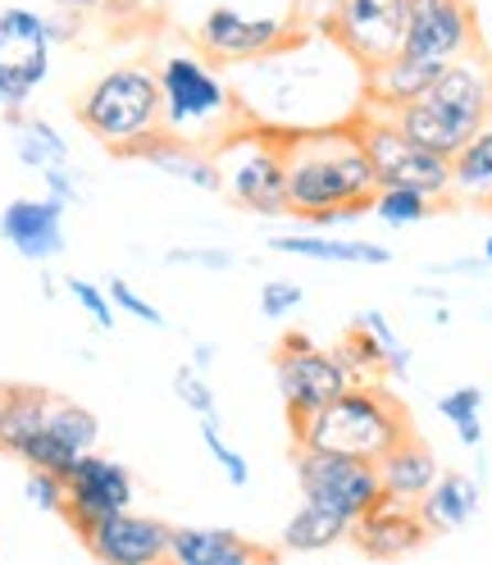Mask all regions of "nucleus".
<instances>
[{
	"label": "nucleus",
	"instance_id": "c03bdc74",
	"mask_svg": "<svg viewBox=\"0 0 492 565\" xmlns=\"http://www.w3.org/2000/svg\"><path fill=\"white\" fill-rule=\"evenodd\" d=\"M215 356H220L215 342H196V347H192V365L205 370V374H210V365H215Z\"/></svg>",
	"mask_w": 492,
	"mask_h": 565
},
{
	"label": "nucleus",
	"instance_id": "4c0bfd02",
	"mask_svg": "<svg viewBox=\"0 0 492 565\" xmlns=\"http://www.w3.org/2000/svg\"><path fill=\"white\" fill-rule=\"evenodd\" d=\"M23 498H28V507H38V511H46V515H64V475L28 466Z\"/></svg>",
	"mask_w": 492,
	"mask_h": 565
},
{
	"label": "nucleus",
	"instance_id": "9d476101",
	"mask_svg": "<svg viewBox=\"0 0 492 565\" xmlns=\"http://www.w3.org/2000/svg\"><path fill=\"white\" fill-rule=\"evenodd\" d=\"M274 383H278V397H284V411H288V424L301 429V424L329 406L338 393L351 387V374L338 365V356L329 347H314L310 333L292 329L278 338V351H274Z\"/></svg>",
	"mask_w": 492,
	"mask_h": 565
},
{
	"label": "nucleus",
	"instance_id": "423d86ee",
	"mask_svg": "<svg viewBox=\"0 0 492 565\" xmlns=\"http://www.w3.org/2000/svg\"><path fill=\"white\" fill-rule=\"evenodd\" d=\"M78 124L105 151L128 160L137 141L164 132L160 78L151 64H115L78 96Z\"/></svg>",
	"mask_w": 492,
	"mask_h": 565
},
{
	"label": "nucleus",
	"instance_id": "f3484780",
	"mask_svg": "<svg viewBox=\"0 0 492 565\" xmlns=\"http://www.w3.org/2000/svg\"><path fill=\"white\" fill-rule=\"evenodd\" d=\"M346 539L356 543V552L370 556V561H402V556H415L434 534H429V524H425V515H419L415 502L383 498L365 515L351 520Z\"/></svg>",
	"mask_w": 492,
	"mask_h": 565
},
{
	"label": "nucleus",
	"instance_id": "4be33fe9",
	"mask_svg": "<svg viewBox=\"0 0 492 565\" xmlns=\"http://www.w3.org/2000/svg\"><path fill=\"white\" fill-rule=\"evenodd\" d=\"M378 475H383V492H388V498H397V502H419V498H425V492L438 483L442 466H438L434 447L410 429L402 443L388 447V456L378 461Z\"/></svg>",
	"mask_w": 492,
	"mask_h": 565
},
{
	"label": "nucleus",
	"instance_id": "ddd939ff",
	"mask_svg": "<svg viewBox=\"0 0 492 565\" xmlns=\"http://www.w3.org/2000/svg\"><path fill=\"white\" fill-rule=\"evenodd\" d=\"M470 51H479V23H474L470 0H425V6L406 10L402 55L451 64Z\"/></svg>",
	"mask_w": 492,
	"mask_h": 565
},
{
	"label": "nucleus",
	"instance_id": "ea45409f",
	"mask_svg": "<svg viewBox=\"0 0 492 565\" xmlns=\"http://www.w3.org/2000/svg\"><path fill=\"white\" fill-rule=\"evenodd\" d=\"M164 265H192V269H205V274H228L237 265V256L228 246H173L164 256Z\"/></svg>",
	"mask_w": 492,
	"mask_h": 565
},
{
	"label": "nucleus",
	"instance_id": "bb28decb",
	"mask_svg": "<svg viewBox=\"0 0 492 565\" xmlns=\"http://www.w3.org/2000/svg\"><path fill=\"white\" fill-rule=\"evenodd\" d=\"M10 119V137H14V156L23 169L32 173H42L51 164H74V151H68V141L55 124L38 119V115H28V110H6Z\"/></svg>",
	"mask_w": 492,
	"mask_h": 565
},
{
	"label": "nucleus",
	"instance_id": "f257e3e1",
	"mask_svg": "<svg viewBox=\"0 0 492 565\" xmlns=\"http://www.w3.org/2000/svg\"><path fill=\"white\" fill-rule=\"evenodd\" d=\"M233 96L265 132H314L351 124L365 105V64L333 32L297 28L284 46L233 64Z\"/></svg>",
	"mask_w": 492,
	"mask_h": 565
},
{
	"label": "nucleus",
	"instance_id": "a878e982",
	"mask_svg": "<svg viewBox=\"0 0 492 565\" xmlns=\"http://www.w3.org/2000/svg\"><path fill=\"white\" fill-rule=\"evenodd\" d=\"M269 252L333 265H393V252L365 237H269Z\"/></svg>",
	"mask_w": 492,
	"mask_h": 565
},
{
	"label": "nucleus",
	"instance_id": "0eeeda50",
	"mask_svg": "<svg viewBox=\"0 0 492 565\" xmlns=\"http://www.w3.org/2000/svg\"><path fill=\"white\" fill-rule=\"evenodd\" d=\"M224 196L246 210V215L278 220L288 215V164H284V137L265 132L256 124H242L233 137L215 147Z\"/></svg>",
	"mask_w": 492,
	"mask_h": 565
},
{
	"label": "nucleus",
	"instance_id": "473e14b6",
	"mask_svg": "<svg viewBox=\"0 0 492 565\" xmlns=\"http://www.w3.org/2000/svg\"><path fill=\"white\" fill-rule=\"evenodd\" d=\"M361 324L374 333L378 351H383V370H388L393 383H406L410 379V361H415V351L406 347V338L393 329V320L383 310H361Z\"/></svg>",
	"mask_w": 492,
	"mask_h": 565
},
{
	"label": "nucleus",
	"instance_id": "2f4dec72",
	"mask_svg": "<svg viewBox=\"0 0 492 565\" xmlns=\"http://www.w3.org/2000/svg\"><path fill=\"white\" fill-rule=\"evenodd\" d=\"M46 429H51L60 443H68L74 451H92V447L100 443V419H96V411L68 402V397H55V402H51Z\"/></svg>",
	"mask_w": 492,
	"mask_h": 565
},
{
	"label": "nucleus",
	"instance_id": "a18cd8bd",
	"mask_svg": "<svg viewBox=\"0 0 492 565\" xmlns=\"http://www.w3.org/2000/svg\"><path fill=\"white\" fill-rule=\"evenodd\" d=\"M55 6H64V10H78V14H96V10L110 6V0H55Z\"/></svg>",
	"mask_w": 492,
	"mask_h": 565
},
{
	"label": "nucleus",
	"instance_id": "2eb2a0df",
	"mask_svg": "<svg viewBox=\"0 0 492 565\" xmlns=\"http://www.w3.org/2000/svg\"><path fill=\"white\" fill-rule=\"evenodd\" d=\"M333 38L356 55L365 68L383 64L402 51L406 32V0H338L333 10Z\"/></svg>",
	"mask_w": 492,
	"mask_h": 565
},
{
	"label": "nucleus",
	"instance_id": "f03ea898",
	"mask_svg": "<svg viewBox=\"0 0 492 565\" xmlns=\"http://www.w3.org/2000/svg\"><path fill=\"white\" fill-rule=\"evenodd\" d=\"M278 137H284V164H288V215L314 224L329 210L374 196L378 179L356 124L278 132Z\"/></svg>",
	"mask_w": 492,
	"mask_h": 565
},
{
	"label": "nucleus",
	"instance_id": "393cba45",
	"mask_svg": "<svg viewBox=\"0 0 492 565\" xmlns=\"http://www.w3.org/2000/svg\"><path fill=\"white\" fill-rule=\"evenodd\" d=\"M447 201H466V205H488L492 210V119L451 156Z\"/></svg>",
	"mask_w": 492,
	"mask_h": 565
},
{
	"label": "nucleus",
	"instance_id": "6e6552de",
	"mask_svg": "<svg viewBox=\"0 0 492 565\" xmlns=\"http://www.w3.org/2000/svg\"><path fill=\"white\" fill-rule=\"evenodd\" d=\"M351 124H356V132L365 141V156L374 164L378 188H415L434 201H447V192H451V160L447 156L410 141L393 124V115L378 110V105H361Z\"/></svg>",
	"mask_w": 492,
	"mask_h": 565
},
{
	"label": "nucleus",
	"instance_id": "49530a36",
	"mask_svg": "<svg viewBox=\"0 0 492 565\" xmlns=\"http://www.w3.org/2000/svg\"><path fill=\"white\" fill-rule=\"evenodd\" d=\"M483 260H488V265H492V237H488V242H483Z\"/></svg>",
	"mask_w": 492,
	"mask_h": 565
},
{
	"label": "nucleus",
	"instance_id": "c9c22d12",
	"mask_svg": "<svg viewBox=\"0 0 492 565\" xmlns=\"http://www.w3.org/2000/svg\"><path fill=\"white\" fill-rule=\"evenodd\" d=\"M169 387H173V397H179L188 411H196V415H215V411H220V402H215V387H210L205 370H196L192 361L173 370V383H169Z\"/></svg>",
	"mask_w": 492,
	"mask_h": 565
},
{
	"label": "nucleus",
	"instance_id": "de8ad7c7",
	"mask_svg": "<svg viewBox=\"0 0 492 565\" xmlns=\"http://www.w3.org/2000/svg\"><path fill=\"white\" fill-rule=\"evenodd\" d=\"M0 115H6V96H0Z\"/></svg>",
	"mask_w": 492,
	"mask_h": 565
},
{
	"label": "nucleus",
	"instance_id": "5701e85b",
	"mask_svg": "<svg viewBox=\"0 0 492 565\" xmlns=\"http://www.w3.org/2000/svg\"><path fill=\"white\" fill-rule=\"evenodd\" d=\"M442 74V64H429V60H410V55H388L383 64H370L365 68V105H378V110H397L406 100H419L434 78Z\"/></svg>",
	"mask_w": 492,
	"mask_h": 565
},
{
	"label": "nucleus",
	"instance_id": "09e8293b",
	"mask_svg": "<svg viewBox=\"0 0 492 565\" xmlns=\"http://www.w3.org/2000/svg\"><path fill=\"white\" fill-rule=\"evenodd\" d=\"M0 393H6V383H0Z\"/></svg>",
	"mask_w": 492,
	"mask_h": 565
},
{
	"label": "nucleus",
	"instance_id": "39448f33",
	"mask_svg": "<svg viewBox=\"0 0 492 565\" xmlns=\"http://www.w3.org/2000/svg\"><path fill=\"white\" fill-rule=\"evenodd\" d=\"M156 78H160V105H164V132L215 151L224 137H233L246 124L233 83L210 60L192 51H173L160 60Z\"/></svg>",
	"mask_w": 492,
	"mask_h": 565
},
{
	"label": "nucleus",
	"instance_id": "6ab92c4d",
	"mask_svg": "<svg viewBox=\"0 0 492 565\" xmlns=\"http://www.w3.org/2000/svg\"><path fill=\"white\" fill-rule=\"evenodd\" d=\"M128 160H147L156 173L179 179L196 192H224V173H220L215 151H205V147H196V141H183L173 132H156L147 141H137V147L128 151Z\"/></svg>",
	"mask_w": 492,
	"mask_h": 565
},
{
	"label": "nucleus",
	"instance_id": "aec40b11",
	"mask_svg": "<svg viewBox=\"0 0 492 565\" xmlns=\"http://www.w3.org/2000/svg\"><path fill=\"white\" fill-rule=\"evenodd\" d=\"M169 556L179 565H256L269 561L278 552L233 534V529H215V524H173L169 529Z\"/></svg>",
	"mask_w": 492,
	"mask_h": 565
},
{
	"label": "nucleus",
	"instance_id": "f704fd0d",
	"mask_svg": "<svg viewBox=\"0 0 492 565\" xmlns=\"http://www.w3.org/2000/svg\"><path fill=\"white\" fill-rule=\"evenodd\" d=\"M78 456H83V451H74L68 443H60V438L46 429V424H42V429H38V434H32V438L23 443L19 461H23V466H38V470H55V475H68V470H74V461H78Z\"/></svg>",
	"mask_w": 492,
	"mask_h": 565
},
{
	"label": "nucleus",
	"instance_id": "cd10ccee",
	"mask_svg": "<svg viewBox=\"0 0 492 565\" xmlns=\"http://www.w3.org/2000/svg\"><path fill=\"white\" fill-rule=\"evenodd\" d=\"M346 529H351V520H342V515H333V511L301 498V507L288 515L284 534H278V547L297 552V556H314V552H329V547L346 543Z\"/></svg>",
	"mask_w": 492,
	"mask_h": 565
},
{
	"label": "nucleus",
	"instance_id": "a19ab883",
	"mask_svg": "<svg viewBox=\"0 0 492 565\" xmlns=\"http://www.w3.org/2000/svg\"><path fill=\"white\" fill-rule=\"evenodd\" d=\"M301 301H306V292H301V282H292V278H269L260 288V315L265 320H288Z\"/></svg>",
	"mask_w": 492,
	"mask_h": 565
},
{
	"label": "nucleus",
	"instance_id": "9b49d317",
	"mask_svg": "<svg viewBox=\"0 0 492 565\" xmlns=\"http://www.w3.org/2000/svg\"><path fill=\"white\" fill-rule=\"evenodd\" d=\"M51 38L42 10L0 6V96L6 110H28L32 92L51 78Z\"/></svg>",
	"mask_w": 492,
	"mask_h": 565
},
{
	"label": "nucleus",
	"instance_id": "58836bf2",
	"mask_svg": "<svg viewBox=\"0 0 492 565\" xmlns=\"http://www.w3.org/2000/svg\"><path fill=\"white\" fill-rule=\"evenodd\" d=\"M105 292H110L115 310L132 315L137 324H147V329H164V310H156V306H151L142 292L132 288V282H124V278H110V282H105Z\"/></svg>",
	"mask_w": 492,
	"mask_h": 565
},
{
	"label": "nucleus",
	"instance_id": "e433bc0d",
	"mask_svg": "<svg viewBox=\"0 0 492 565\" xmlns=\"http://www.w3.org/2000/svg\"><path fill=\"white\" fill-rule=\"evenodd\" d=\"M64 288H68V297H74V301L87 310V320H92L96 329H105V333L115 329L119 310H115L110 292H105V288H96V282H87V278H78V274H68V278H64Z\"/></svg>",
	"mask_w": 492,
	"mask_h": 565
},
{
	"label": "nucleus",
	"instance_id": "c85d7f7f",
	"mask_svg": "<svg viewBox=\"0 0 492 565\" xmlns=\"http://www.w3.org/2000/svg\"><path fill=\"white\" fill-rule=\"evenodd\" d=\"M329 351L338 356V365L351 374V383H378V379H388V370H383V351H378L374 333L361 320L351 324Z\"/></svg>",
	"mask_w": 492,
	"mask_h": 565
},
{
	"label": "nucleus",
	"instance_id": "1a4fd4ad",
	"mask_svg": "<svg viewBox=\"0 0 492 565\" xmlns=\"http://www.w3.org/2000/svg\"><path fill=\"white\" fill-rule=\"evenodd\" d=\"M292 470H297L301 498L333 511V515H342V520H356L374 502L388 498V492H383L378 461H361V456L292 447Z\"/></svg>",
	"mask_w": 492,
	"mask_h": 565
},
{
	"label": "nucleus",
	"instance_id": "37998d69",
	"mask_svg": "<svg viewBox=\"0 0 492 565\" xmlns=\"http://www.w3.org/2000/svg\"><path fill=\"white\" fill-rule=\"evenodd\" d=\"M42 23H46L51 46H68V42H78V38H83V14H78V10L55 6L51 14H42Z\"/></svg>",
	"mask_w": 492,
	"mask_h": 565
},
{
	"label": "nucleus",
	"instance_id": "4468645a",
	"mask_svg": "<svg viewBox=\"0 0 492 565\" xmlns=\"http://www.w3.org/2000/svg\"><path fill=\"white\" fill-rule=\"evenodd\" d=\"M297 32V19H278V14H242L237 6H215L205 10L201 28H196V42L205 46L210 60L220 64H242V60H256L274 46H284Z\"/></svg>",
	"mask_w": 492,
	"mask_h": 565
},
{
	"label": "nucleus",
	"instance_id": "20e7f679",
	"mask_svg": "<svg viewBox=\"0 0 492 565\" xmlns=\"http://www.w3.org/2000/svg\"><path fill=\"white\" fill-rule=\"evenodd\" d=\"M410 434L406 406L378 383H351L329 406L314 411L301 429H292V447L310 451H342L361 461H383L393 443Z\"/></svg>",
	"mask_w": 492,
	"mask_h": 565
},
{
	"label": "nucleus",
	"instance_id": "c756f323",
	"mask_svg": "<svg viewBox=\"0 0 492 565\" xmlns=\"http://www.w3.org/2000/svg\"><path fill=\"white\" fill-rule=\"evenodd\" d=\"M479 411H483V387H474V383H461V387H451V393L438 397V415L451 424L456 438H461V447H470V451L483 447V419H479Z\"/></svg>",
	"mask_w": 492,
	"mask_h": 565
},
{
	"label": "nucleus",
	"instance_id": "72a5a7b5",
	"mask_svg": "<svg viewBox=\"0 0 492 565\" xmlns=\"http://www.w3.org/2000/svg\"><path fill=\"white\" fill-rule=\"evenodd\" d=\"M201 443H205V451L215 456V466L224 470V479L233 483V488H246L252 483V466H246V456L224 438V429H220V411L215 415H201Z\"/></svg>",
	"mask_w": 492,
	"mask_h": 565
},
{
	"label": "nucleus",
	"instance_id": "79ce46f5",
	"mask_svg": "<svg viewBox=\"0 0 492 565\" xmlns=\"http://www.w3.org/2000/svg\"><path fill=\"white\" fill-rule=\"evenodd\" d=\"M38 179L46 183V196H55V201H64V205H78V201H83V183H78L74 164H51V169L38 173Z\"/></svg>",
	"mask_w": 492,
	"mask_h": 565
},
{
	"label": "nucleus",
	"instance_id": "b1692460",
	"mask_svg": "<svg viewBox=\"0 0 492 565\" xmlns=\"http://www.w3.org/2000/svg\"><path fill=\"white\" fill-rule=\"evenodd\" d=\"M51 402L55 393H46L38 383H6V393H0V451L19 456L23 443L46 424Z\"/></svg>",
	"mask_w": 492,
	"mask_h": 565
},
{
	"label": "nucleus",
	"instance_id": "a211bd4d",
	"mask_svg": "<svg viewBox=\"0 0 492 565\" xmlns=\"http://www.w3.org/2000/svg\"><path fill=\"white\" fill-rule=\"evenodd\" d=\"M64 210L68 205L55 196H19L0 210V237L23 260L51 265L55 256H64Z\"/></svg>",
	"mask_w": 492,
	"mask_h": 565
},
{
	"label": "nucleus",
	"instance_id": "7c9ffc66",
	"mask_svg": "<svg viewBox=\"0 0 492 565\" xmlns=\"http://www.w3.org/2000/svg\"><path fill=\"white\" fill-rule=\"evenodd\" d=\"M438 205H442V201H434V196H425V192H415V188H374V196H370V215L383 220L388 228H406V224L429 220Z\"/></svg>",
	"mask_w": 492,
	"mask_h": 565
},
{
	"label": "nucleus",
	"instance_id": "dca6fc26",
	"mask_svg": "<svg viewBox=\"0 0 492 565\" xmlns=\"http://www.w3.org/2000/svg\"><path fill=\"white\" fill-rule=\"evenodd\" d=\"M169 529L173 524H164L156 515H137L128 507V511L96 520L83 534V547L100 565H156L169 556Z\"/></svg>",
	"mask_w": 492,
	"mask_h": 565
},
{
	"label": "nucleus",
	"instance_id": "7ed1b4c3",
	"mask_svg": "<svg viewBox=\"0 0 492 565\" xmlns=\"http://www.w3.org/2000/svg\"><path fill=\"white\" fill-rule=\"evenodd\" d=\"M388 115L410 141L451 160L492 119V60L483 51H470L442 64V74L425 96L397 105Z\"/></svg>",
	"mask_w": 492,
	"mask_h": 565
},
{
	"label": "nucleus",
	"instance_id": "412c9836",
	"mask_svg": "<svg viewBox=\"0 0 492 565\" xmlns=\"http://www.w3.org/2000/svg\"><path fill=\"white\" fill-rule=\"evenodd\" d=\"M425 515L429 534H456L470 520H479L483 511V479L479 475H461V470H442L438 483L415 502Z\"/></svg>",
	"mask_w": 492,
	"mask_h": 565
},
{
	"label": "nucleus",
	"instance_id": "f8f14e48",
	"mask_svg": "<svg viewBox=\"0 0 492 565\" xmlns=\"http://www.w3.org/2000/svg\"><path fill=\"white\" fill-rule=\"evenodd\" d=\"M137 498V483H132V470L119 466L115 456H100L96 447L83 451L74 470L64 475V520L68 529L83 539L87 529L105 515H115V511H128Z\"/></svg>",
	"mask_w": 492,
	"mask_h": 565
}]
</instances>
